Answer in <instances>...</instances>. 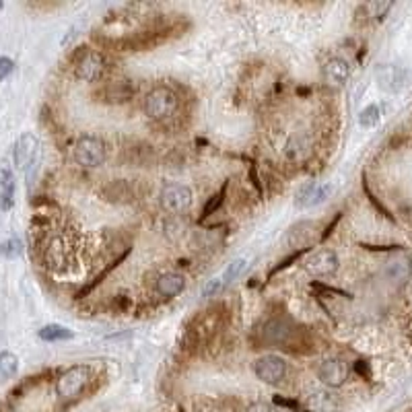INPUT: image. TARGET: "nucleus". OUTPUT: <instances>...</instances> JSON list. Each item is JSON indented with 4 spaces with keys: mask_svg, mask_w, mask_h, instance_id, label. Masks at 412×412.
Instances as JSON below:
<instances>
[{
    "mask_svg": "<svg viewBox=\"0 0 412 412\" xmlns=\"http://www.w3.org/2000/svg\"><path fill=\"white\" fill-rule=\"evenodd\" d=\"M93 381V371L89 365H73L64 369L56 379V393L64 402H73L85 393Z\"/></svg>",
    "mask_w": 412,
    "mask_h": 412,
    "instance_id": "f257e3e1",
    "label": "nucleus"
},
{
    "mask_svg": "<svg viewBox=\"0 0 412 412\" xmlns=\"http://www.w3.org/2000/svg\"><path fill=\"white\" fill-rule=\"evenodd\" d=\"M178 106H180V99H178L175 91L169 89L167 85H159V87L151 89L145 97V114L157 122H163V120H169L171 116H175Z\"/></svg>",
    "mask_w": 412,
    "mask_h": 412,
    "instance_id": "f03ea898",
    "label": "nucleus"
},
{
    "mask_svg": "<svg viewBox=\"0 0 412 412\" xmlns=\"http://www.w3.org/2000/svg\"><path fill=\"white\" fill-rule=\"evenodd\" d=\"M73 157L75 161L85 167V169H95L99 165L106 163L108 159V147L106 143L95 136V134H83L77 138L75 147H73Z\"/></svg>",
    "mask_w": 412,
    "mask_h": 412,
    "instance_id": "7ed1b4c3",
    "label": "nucleus"
},
{
    "mask_svg": "<svg viewBox=\"0 0 412 412\" xmlns=\"http://www.w3.org/2000/svg\"><path fill=\"white\" fill-rule=\"evenodd\" d=\"M159 200H161V206H163L167 213H171V215H182V213H186V210L192 206V202H194V192H192V188H188V186H184V184L171 182V184H165V186H163Z\"/></svg>",
    "mask_w": 412,
    "mask_h": 412,
    "instance_id": "20e7f679",
    "label": "nucleus"
},
{
    "mask_svg": "<svg viewBox=\"0 0 412 412\" xmlns=\"http://www.w3.org/2000/svg\"><path fill=\"white\" fill-rule=\"evenodd\" d=\"M106 71H108V62H106L104 54L97 50L81 52V56L77 58V64H75L77 79L87 81V83H97L106 75Z\"/></svg>",
    "mask_w": 412,
    "mask_h": 412,
    "instance_id": "39448f33",
    "label": "nucleus"
},
{
    "mask_svg": "<svg viewBox=\"0 0 412 412\" xmlns=\"http://www.w3.org/2000/svg\"><path fill=\"white\" fill-rule=\"evenodd\" d=\"M254 373L264 383H280L287 375V361L278 354H264L254 361Z\"/></svg>",
    "mask_w": 412,
    "mask_h": 412,
    "instance_id": "423d86ee",
    "label": "nucleus"
},
{
    "mask_svg": "<svg viewBox=\"0 0 412 412\" xmlns=\"http://www.w3.org/2000/svg\"><path fill=\"white\" fill-rule=\"evenodd\" d=\"M338 266H340V262H338L336 252L326 250V247L313 252V254L307 256L305 262H303V268H305L311 276H317V278L332 276V274L338 270Z\"/></svg>",
    "mask_w": 412,
    "mask_h": 412,
    "instance_id": "0eeeda50",
    "label": "nucleus"
},
{
    "mask_svg": "<svg viewBox=\"0 0 412 412\" xmlns=\"http://www.w3.org/2000/svg\"><path fill=\"white\" fill-rule=\"evenodd\" d=\"M315 373H317V379L326 387H340L348 379V365L338 356H330V359H324L317 365Z\"/></svg>",
    "mask_w": 412,
    "mask_h": 412,
    "instance_id": "6e6552de",
    "label": "nucleus"
},
{
    "mask_svg": "<svg viewBox=\"0 0 412 412\" xmlns=\"http://www.w3.org/2000/svg\"><path fill=\"white\" fill-rule=\"evenodd\" d=\"M375 79L379 89H383L385 93H398L408 85V73L400 66L393 64H383L375 71Z\"/></svg>",
    "mask_w": 412,
    "mask_h": 412,
    "instance_id": "1a4fd4ad",
    "label": "nucleus"
},
{
    "mask_svg": "<svg viewBox=\"0 0 412 412\" xmlns=\"http://www.w3.org/2000/svg\"><path fill=\"white\" fill-rule=\"evenodd\" d=\"M324 79L330 87H342L350 79V62L334 56L324 64Z\"/></svg>",
    "mask_w": 412,
    "mask_h": 412,
    "instance_id": "9d476101",
    "label": "nucleus"
},
{
    "mask_svg": "<svg viewBox=\"0 0 412 412\" xmlns=\"http://www.w3.org/2000/svg\"><path fill=\"white\" fill-rule=\"evenodd\" d=\"M184 289H186V276L180 272H165L155 282V291L163 299H173V297L182 295Z\"/></svg>",
    "mask_w": 412,
    "mask_h": 412,
    "instance_id": "9b49d317",
    "label": "nucleus"
},
{
    "mask_svg": "<svg viewBox=\"0 0 412 412\" xmlns=\"http://www.w3.org/2000/svg\"><path fill=\"white\" fill-rule=\"evenodd\" d=\"M36 155H38V138L32 132H27L15 145V165L19 169H27L34 163Z\"/></svg>",
    "mask_w": 412,
    "mask_h": 412,
    "instance_id": "f8f14e48",
    "label": "nucleus"
},
{
    "mask_svg": "<svg viewBox=\"0 0 412 412\" xmlns=\"http://www.w3.org/2000/svg\"><path fill=\"white\" fill-rule=\"evenodd\" d=\"M311 149H313V138H311V134L299 132V134L291 136V141L287 143V151H284V153H287V159H289V161L301 163V161H305V159L309 157Z\"/></svg>",
    "mask_w": 412,
    "mask_h": 412,
    "instance_id": "ddd939ff",
    "label": "nucleus"
},
{
    "mask_svg": "<svg viewBox=\"0 0 412 412\" xmlns=\"http://www.w3.org/2000/svg\"><path fill=\"white\" fill-rule=\"evenodd\" d=\"M330 196V186H322V184H307L299 190L295 204L299 208H313L317 204H322L326 198Z\"/></svg>",
    "mask_w": 412,
    "mask_h": 412,
    "instance_id": "4468645a",
    "label": "nucleus"
},
{
    "mask_svg": "<svg viewBox=\"0 0 412 412\" xmlns=\"http://www.w3.org/2000/svg\"><path fill=\"white\" fill-rule=\"evenodd\" d=\"M69 260H71V254H69L66 241L60 237H54L46 247V264L52 270H62L69 264Z\"/></svg>",
    "mask_w": 412,
    "mask_h": 412,
    "instance_id": "2eb2a0df",
    "label": "nucleus"
},
{
    "mask_svg": "<svg viewBox=\"0 0 412 412\" xmlns=\"http://www.w3.org/2000/svg\"><path fill=\"white\" fill-rule=\"evenodd\" d=\"M305 410L307 412H336L338 400L330 391H313L305 400Z\"/></svg>",
    "mask_w": 412,
    "mask_h": 412,
    "instance_id": "dca6fc26",
    "label": "nucleus"
},
{
    "mask_svg": "<svg viewBox=\"0 0 412 412\" xmlns=\"http://www.w3.org/2000/svg\"><path fill=\"white\" fill-rule=\"evenodd\" d=\"M15 198V178L11 169H0V210H11Z\"/></svg>",
    "mask_w": 412,
    "mask_h": 412,
    "instance_id": "f3484780",
    "label": "nucleus"
},
{
    "mask_svg": "<svg viewBox=\"0 0 412 412\" xmlns=\"http://www.w3.org/2000/svg\"><path fill=\"white\" fill-rule=\"evenodd\" d=\"M134 95V89L130 87V83L126 81H114L110 85L104 87V97L110 104H124L130 101V97Z\"/></svg>",
    "mask_w": 412,
    "mask_h": 412,
    "instance_id": "a211bd4d",
    "label": "nucleus"
},
{
    "mask_svg": "<svg viewBox=\"0 0 412 412\" xmlns=\"http://www.w3.org/2000/svg\"><path fill=\"white\" fill-rule=\"evenodd\" d=\"M38 336L44 340V342H64V340H73L75 338V332L66 326H60V324H50V326H44Z\"/></svg>",
    "mask_w": 412,
    "mask_h": 412,
    "instance_id": "6ab92c4d",
    "label": "nucleus"
},
{
    "mask_svg": "<svg viewBox=\"0 0 412 412\" xmlns=\"http://www.w3.org/2000/svg\"><path fill=\"white\" fill-rule=\"evenodd\" d=\"M291 328L287 326V324H282V322H270L268 326H266V330H264V338L270 342V344H284L287 340H289V336H291Z\"/></svg>",
    "mask_w": 412,
    "mask_h": 412,
    "instance_id": "aec40b11",
    "label": "nucleus"
},
{
    "mask_svg": "<svg viewBox=\"0 0 412 412\" xmlns=\"http://www.w3.org/2000/svg\"><path fill=\"white\" fill-rule=\"evenodd\" d=\"M17 369H19V359L15 352L11 350L0 352V381L11 379L17 373Z\"/></svg>",
    "mask_w": 412,
    "mask_h": 412,
    "instance_id": "412c9836",
    "label": "nucleus"
},
{
    "mask_svg": "<svg viewBox=\"0 0 412 412\" xmlns=\"http://www.w3.org/2000/svg\"><path fill=\"white\" fill-rule=\"evenodd\" d=\"M245 268H247V260H245V258H237V260H233V262L227 266V270L223 272V278H221L223 287H227V284H231L235 278H239V276L245 272Z\"/></svg>",
    "mask_w": 412,
    "mask_h": 412,
    "instance_id": "4be33fe9",
    "label": "nucleus"
},
{
    "mask_svg": "<svg viewBox=\"0 0 412 412\" xmlns=\"http://www.w3.org/2000/svg\"><path fill=\"white\" fill-rule=\"evenodd\" d=\"M379 120H381V110H379V106H367V108L359 114V124H361L363 128H373V126L379 124Z\"/></svg>",
    "mask_w": 412,
    "mask_h": 412,
    "instance_id": "5701e85b",
    "label": "nucleus"
},
{
    "mask_svg": "<svg viewBox=\"0 0 412 412\" xmlns=\"http://www.w3.org/2000/svg\"><path fill=\"white\" fill-rule=\"evenodd\" d=\"M21 252H23V245L19 239H9L0 245V256H5V258H17V256H21Z\"/></svg>",
    "mask_w": 412,
    "mask_h": 412,
    "instance_id": "b1692460",
    "label": "nucleus"
},
{
    "mask_svg": "<svg viewBox=\"0 0 412 412\" xmlns=\"http://www.w3.org/2000/svg\"><path fill=\"white\" fill-rule=\"evenodd\" d=\"M367 9L371 11V17L381 21L385 17V13L391 9V3H373V5H367Z\"/></svg>",
    "mask_w": 412,
    "mask_h": 412,
    "instance_id": "393cba45",
    "label": "nucleus"
},
{
    "mask_svg": "<svg viewBox=\"0 0 412 412\" xmlns=\"http://www.w3.org/2000/svg\"><path fill=\"white\" fill-rule=\"evenodd\" d=\"M13 71H15V62L11 58H0V81L9 79Z\"/></svg>",
    "mask_w": 412,
    "mask_h": 412,
    "instance_id": "a878e982",
    "label": "nucleus"
},
{
    "mask_svg": "<svg viewBox=\"0 0 412 412\" xmlns=\"http://www.w3.org/2000/svg\"><path fill=\"white\" fill-rule=\"evenodd\" d=\"M165 231H167V235H173L175 233V239L182 235V231H184V225L178 221V219H171V221H167L165 223Z\"/></svg>",
    "mask_w": 412,
    "mask_h": 412,
    "instance_id": "bb28decb",
    "label": "nucleus"
},
{
    "mask_svg": "<svg viewBox=\"0 0 412 412\" xmlns=\"http://www.w3.org/2000/svg\"><path fill=\"white\" fill-rule=\"evenodd\" d=\"M223 287V282H221V278H213V280H208V284L204 287V291H202V297H213L219 289Z\"/></svg>",
    "mask_w": 412,
    "mask_h": 412,
    "instance_id": "cd10ccee",
    "label": "nucleus"
},
{
    "mask_svg": "<svg viewBox=\"0 0 412 412\" xmlns=\"http://www.w3.org/2000/svg\"><path fill=\"white\" fill-rule=\"evenodd\" d=\"M245 412H274V410H272V406L266 404V402H252V404L245 408Z\"/></svg>",
    "mask_w": 412,
    "mask_h": 412,
    "instance_id": "c85d7f7f",
    "label": "nucleus"
}]
</instances>
